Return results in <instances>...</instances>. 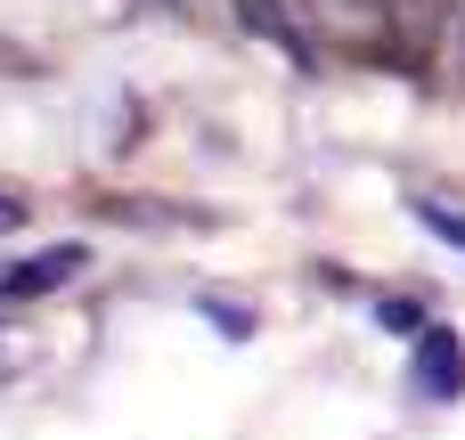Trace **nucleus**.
Instances as JSON below:
<instances>
[{
    "instance_id": "f257e3e1",
    "label": "nucleus",
    "mask_w": 465,
    "mask_h": 440,
    "mask_svg": "<svg viewBox=\"0 0 465 440\" xmlns=\"http://www.w3.org/2000/svg\"><path fill=\"white\" fill-rule=\"evenodd\" d=\"M417 400H458L465 392V343L450 327H417V367H409Z\"/></svg>"
},
{
    "instance_id": "f03ea898",
    "label": "nucleus",
    "mask_w": 465,
    "mask_h": 440,
    "mask_svg": "<svg viewBox=\"0 0 465 440\" xmlns=\"http://www.w3.org/2000/svg\"><path fill=\"white\" fill-rule=\"evenodd\" d=\"M74 269H82V245L33 253V261H16V269L0 278V302H33V294H57V286H74Z\"/></svg>"
},
{
    "instance_id": "7ed1b4c3",
    "label": "nucleus",
    "mask_w": 465,
    "mask_h": 440,
    "mask_svg": "<svg viewBox=\"0 0 465 440\" xmlns=\"http://www.w3.org/2000/svg\"><path fill=\"white\" fill-rule=\"evenodd\" d=\"M302 8H311V24H327L335 41L368 49V33H384V16H392L401 0H302Z\"/></svg>"
},
{
    "instance_id": "20e7f679",
    "label": "nucleus",
    "mask_w": 465,
    "mask_h": 440,
    "mask_svg": "<svg viewBox=\"0 0 465 440\" xmlns=\"http://www.w3.org/2000/svg\"><path fill=\"white\" fill-rule=\"evenodd\" d=\"M237 8H245V24H253V33H270V41H286V49H294V33H286L278 0H237Z\"/></svg>"
},
{
    "instance_id": "39448f33",
    "label": "nucleus",
    "mask_w": 465,
    "mask_h": 440,
    "mask_svg": "<svg viewBox=\"0 0 465 440\" xmlns=\"http://www.w3.org/2000/svg\"><path fill=\"white\" fill-rule=\"evenodd\" d=\"M417 220H425L433 237H450V245L465 253V212H450V204H417Z\"/></svg>"
},
{
    "instance_id": "423d86ee",
    "label": "nucleus",
    "mask_w": 465,
    "mask_h": 440,
    "mask_svg": "<svg viewBox=\"0 0 465 440\" xmlns=\"http://www.w3.org/2000/svg\"><path fill=\"white\" fill-rule=\"evenodd\" d=\"M450 82L465 90V8H458V41H450Z\"/></svg>"
}]
</instances>
